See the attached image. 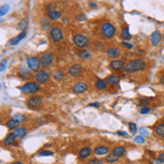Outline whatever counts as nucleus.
Listing matches in <instances>:
<instances>
[{
    "mask_svg": "<svg viewBox=\"0 0 164 164\" xmlns=\"http://www.w3.org/2000/svg\"><path fill=\"white\" fill-rule=\"evenodd\" d=\"M146 67V61L141 58H138V59L131 60L129 61L125 68H124V71L126 73H133L137 72V71H140L142 69Z\"/></svg>",
    "mask_w": 164,
    "mask_h": 164,
    "instance_id": "obj_1",
    "label": "nucleus"
},
{
    "mask_svg": "<svg viewBox=\"0 0 164 164\" xmlns=\"http://www.w3.org/2000/svg\"><path fill=\"white\" fill-rule=\"evenodd\" d=\"M125 152H126V149H125L123 146L115 147L114 149H113V151L106 156L105 161H106L107 163H115V162L118 161L119 158H122V156L125 154Z\"/></svg>",
    "mask_w": 164,
    "mask_h": 164,
    "instance_id": "obj_2",
    "label": "nucleus"
},
{
    "mask_svg": "<svg viewBox=\"0 0 164 164\" xmlns=\"http://www.w3.org/2000/svg\"><path fill=\"white\" fill-rule=\"evenodd\" d=\"M72 41H73V44L79 47V48H85L88 45H89V38H88L85 35H83V34H80V33H78V34H74L72 37Z\"/></svg>",
    "mask_w": 164,
    "mask_h": 164,
    "instance_id": "obj_3",
    "label": "nucleus"
},
{
    "mask_svg": "<svg viewBox=\"0 0 164 164\" xmlns=\"http://www.w3.org/2000/svg\"><path fill=\"white\" fill-rule=\"evenodd\" d=\"M40 84L36 82H27L24 85L20 88V90L23 94H33V93H36L37 91H40Z\"/></svg>",
    "mask_w": 164,
    "mask_h": 164,
    "instance_id": "obj_4",
    "label": "nucleus"
},
{
    "mask_svg": "<svg viewBox=\"0 0 164 164\" xmlns=\"http://www.w3.org/2000/svg\"><path fill=\"white\" fill-rule=\"evenodd\" d=\"M101 32H102V35H103L105 38H112V37H114L116 30H115V27L113 24H110V23H108V22H105V23H103L102 26H101Z\"/></svg>",
    "mask_w": 164,
    "mask_h": 164,
    "instance_id": "obj_5",
    "label": "nucleus"
},
{
    "mask_svg": "<svg viewBox=\"0 0 164 164\" xmlns=\"http://www.w3.org/2000/svg\"><path fill=\"white\" fill-rule=\"evenodd\" d=\"M49 37L50 40L55 43H59L64 40V33L63 30L58 26H53L49 31Z\"/></svg>",
    "mask_w": 164,
    "mask_h": 164,
    "instance_id": "obj_6",
    "label": "nucleus"
},
{
    "mask_svg": "<svg viewBox=\"0 0 164 164\" xmlns=\"http://www.w3.org/2000/svg\"><path fill=\"white\" fill-rule=\"evenodd\" d=\"M34 79L36 80L37 83H45L49 80V72L47 70H40V71H36L35 74H34Z\"/></svg>",
    "mask_w": 164,
    "mask_h": 164,
    "instance_id": "obj_7",
    "label": "nucleus"
},
{
    "mask_svg": "<svg viewBox=\"0 0 164 164\" xmlns=\"http://www.w3.org/2000/svg\"><path fill=\"white\" fill-rule=\"evenodd\" d=\"M26 63H27V67L30 68V70H33V71H37L40 69V66H41L40 59L37 57H34V56L27 57Z\"/></svg>",
    "mask_w": 164,
    "mask_h": 164,
    "instance_id": "obj_8",
    "label": "nucleus"
},
{
    "mask_svg": "<svg viewBox=\"0 0 164 164\" xmlns=\"http://www.w3.org/2000/svg\"><path fill=\"white\" fill-rule=\"evenodd\" d=\"M40 61H41L42 67L47 68V67H49L50 65L53 64V61H54V56L50 54V53L43 54L41 56V58H40Z\"/></svg>",
    "mask_w": 164,
    "mask_h": 164,
    "instance_id": "obj_9",
    "label": "nucleus"
},
{
    "mask_svg": "<svg viewBox=\"0 0 164 164\" xmlns=\"http://www.w3.org/2000/svg\"><path fill=\"white\" fill-rule=\"evenodd\" d=\"M26 104L28 107H33V108L38 107V106L42 104V96L35 95V96L30 97V99L26 101Z\"/></svg>",
    "mask_w": 164,
    "mask_h": 164,
    "instance_id": "obj_10",
    "label": "nucleus"
},
{
    "mask_svg": "<svg viewBox=\"0 0 164 164\" xmlns=\"http://www.w3.org/2000/svg\"><path fill=\"white\" fill-rule=\"evenodd\" d=\"M125 61L124 60H120V59H115L113 61H110V64H109V68L113 69V70H120V69H124L125 68Z\"/></svg>",
    "mask_w": 164,
    "mask_h": 164,
    "instance_id": "obj_11",
    "label": "nucleus"
},
{
    "mask_svg": "<svg viewBox=\"0 0 164 164\" xmlns=\"http://www.w3.org/2000/svg\"><path fill=\"white\" fill-rule=\"evenodd\" d=\"M81 72H82V66L79 64L72 65V66L68 69V73L70 76H72V77H77V76H79Z\"/></svg>",
    "mask_w": 164,
    "mask_h": 164,
    "instance_id": "obj_12",
    "label": "nucleus"
},
{
    "mask_svg": "<svg viewBox=\"0 0 164 164\" xmlns=\"http://www.w3.org/2000/svg\"><path fill=\"white\" fill-rule=\"evenodd\" d=\"M72 90L74 93H83V92H87L88 91V85L87 83L84 82H79V83H76L73 85Z\"/></svg>",
    "mask_w": 164,
    "mask_h": 164,
    "instance_id": "obj_13",
    "label": "nucleus"
},
{
    "mask_svg": "<svg viewBox=\"0 0 164 164\" xmlns=\"http://www.w3.org/2000/svg\"><path fill=\"white\" fill-rule=\"evenodd\" d=\"M25 35H26V32H25V31H24V32H21V33H20V34L18 35V36H14L13 38L9 40V42H8V45H9V46L17 45L19 42L21 41V40H23V38L25 37Z\"/></svg>",
    "mask_w": 164,
    "mask_h": 164,
    "instance_id": "obj_14",
    "label": "nucleus"
},
{
    "mask_svg": "<svg viewBox=\"0 0 164 164\" xmlns=\"http://www.w3.org/2000/svg\"><path fill=\"white\" fill-rule=\"evenodd\" d=\"M120 81V78L116 74H109L108 77L106 78V82L108 83L109 85H117Z\"/></svg>",
    "mask_w": 164,
    "mask_h": 164,
    "instance_id": "obj_15",
    "label": "nucleus"
},
{
    "mask_svg": "<svg viewBox=\"0 0 164 164\" xmlns=\"http://www.w3.org/2000/svg\"><path fill=\"white\" fill-rule=\"evenodd\" d=\"M108 147H106V146H97L94 149V154L95 155H104V154H107L108 153Z\"/></svg>",
    "mask_w": 164,
    "mask_h": 164,
    "instance_id": "obj_16",
    "label": "nucleus"
},
{
    "mask_svg": "<svg viewBox=\"0 0 164 164\" xmlns=\"http://www.w3.org/2000/svg\"><path fill=\"white\" fill-rule=\"evenodd\" d=\"M151 43L153 44L154 46L159 45L160 42H161V33L159 32V31H155V32H153L152 34H151Z\"/></svg>",
    "mask_w": 164,
    "mask_h": 164,
    "instance_id": "obj_17",
    "label": "nucleus"
},
{
    "mask_svg": "<svg viewBox=\"0 0 164 164\" xmlns=\"http://www.w3.org/2000/svg\"><path fill=\"white\" fill-rule=\"evenodd\" d=\"M19 125H20V122H18V120H15V119H13V118L9 119V120L6 123L7 128L10 129V130H15V129H18Z\"/></svg>",
    "mask_w": 164,
    "mask_h": 164,
    "instance_id": "obj_18",
    "label": "nucleus"
},
{
    "mask_svg": "<svg viewBox=\"0 0 164 164\" xmlns=\"http://www.w3.org/2000/svg\"><path fill=\"white\" fill-rule=\"evenodd\" d=\"M61 17V12L58 10H49L48 11V18L51 21H56V20H59Z\"/></svg>",
    "mask_w": 164,
    "mask_h": 164,
    "instance_id": "obj_19",
    "label": "nucleus"
},
{
    "mask_svg": "<svg viewBox=\"0 0 164 164\" xmlns=\"http://www.w3.org/2000/svg\"><path fill=\"white\" fill-rule=\"evenodd\" d=\"M106 54L108 57H112V58H117L119 57V55H120V50L118 48H115V47H112V48H108V49L106 50Z\"/></svg>",
    "mask_w": 164,
    "mask_h": 164,
    "instance_id": "obj_20",
    "label": "nucleus"
},
{
    "mask_svg": "<svg viewBox=\"0 0 164 164\" xmlns=\"http://www.w3.org/2000/svg\"><path fill=\"white\" fill-rule=\"evenodd\" d=\"M91 154V149L90 148H88V147H84V148H82L81 150L79 151V158L80 159H87L88 156H90Z\"/></svg>",
    "mask_w": 164,
    "mask_h": 164,
    "instance_id": "obj_21",
    "label": "nucleus"
},
{
    "mask_svg": "<svg viewBox=\"0 0 164 164\" xmlns=\"http://www.w3.org/2000/svg\"><path fill=\"white\" fill-rule=\"evenodd\" d=\"M13 133L14 136H15V138H23L27 133V129L25 127H19L18 129L14 130Z\"/></svg>",
    "mask_w": 164,
    "mask_h": 164,
    "instance_id": "obj_22",
    "label": "nucleus"
},
{
    "mask_svg": "<svg viewBox=\"0 0 164 164\" xmlns=\"http://www.w3.org/2000/svg\"><path fill=\"white\" fill-rule=\"evenodd\" d=\"M14 141H15V136H14L13 132H10V133H8L7 135V137L5 138V140H3V142H5L6 146H12L14 143Z\"/></svg>",
    "mask_w": 164,
    "mask_h": 164,
    "instance_id": "obj_23",
    "label": "nucleus"
},
{
    "mask_svg": "<svg viewBox=\"0 0 164 164\" xmlns=\"http://www.w3.org/2000/svg\"><path fill=\"white\" fill-rule=\"evenodd\" d=\"M78 57H80V58H82V59H88V58H90L91 57V51H89V50H79L77 53Z\"/></svg>",
    "mask_w": 164,
    "mask_h": 164,
    "instance_id": "obj_24",
    "label": "nucleus"
},
{
    "mask_svg": "<svg viewBox=\"0 0 164 164\" xmlns=\"http://www.w3.org/2000/svg\"><path fill=\"white\" fill-rule=\"evenodd\" d=\"M107 87V82L105 80H101V79H97L95 82V88L97 90H105Z\"/></svg>",
    "mask_w": 164,
    "mask_h": 164,
    "instance_id": "obj_25",
    "label": "nucleus"
},
{
    "mask_svg": "<svg viewBox=\"0 0 164 164\" xmlns=\"http://www.w3.org/2000/svg\"><path fill=\"white\" fill-rule=\"evenodd\" d=\"M120 36H122V38H124V40H130L131 38V34L129 33V30H128V27H125V28H123L122 30V33H120Z\"/></svg>",
    "mask_w": 164,
    "mask_h": 164,
    "instance_id": "obj_26",
    "label": "nucleus"
},
{
    "mask_svg": "<svg viewBox=\"0 0 164 164\" xmlns=\"http://www.w3.org/2000/svg\"><path fill=\"white\" fill-rule=\"evenodd\" d=\"M155 133L159 137L164 138V124H160L155 127Z\"/></svg>",
    "mask_w": 164,
    "mask_h": 164,
    "instance_id": "obj_27",
    "label": "nucleus"
},
{
    "mask_svg": "<svg viewBox=\"0 0 164 164\" xmlns=\"http://www.w3.org/2000/svg\"><path fill=\"white\" fill-rule=\"evenodd\" d=\"M27 24H28V22H27L26 19H22V20H21L18 24V30L24 32V31H25V28L27 27Z\"/></svg>",
    "mask_w": 164,
    "mask_h": 164,
    "instance_id": "obj_28",
    "label": "nucleus"
},
{
    "mask_svg": "<svg viewBox=\"0 0 164 164\" xmlns=\"http://www.w3.org/2000/svg\"><path fill=\"white\" fill-rule=\"evenodd\" d=\"M53 77H54L55 80H58V81H60V80H63V79L65 78V74L63 73V71L57 70V71H55V72H54Z\"/></svg>",
    "mask_w": 164,
    "mask_h": 164,
    "instance_id": "obj_29",
    "label": "nucleus"
},
{
    "mask_svg": "<svg viewBox=\"0 0 164 164\" xmlns=\"http://www.w3.org/2000/svg\"><path fill=\"white\" fill-rule=\"evenodd\" d=\"M40 23H41V26L43 30H47V28L49 27V21H48L46 18H42Z\"/></svg>",
    "mask_w": 164,
    "mask_h": 164,
    "instance_id": "obj_30",
    "label": "nucleus"
},
{
    "mask_svg": "<svg viewBox=\"0 0 164 164\" xmlns=\"http://www.w3.org/2000/svg\"><path fill=\"white\" fill-rule=\"evenodd\" d=\"M13 119L18 120V122H20V123H22V122L25 120V116L22 114H15V115H13Z\"/></svg>",
    "mask_w": 164,
    "mask_h": 164,
    "instance_id": "obj_31",
    "label": "nucleus"
},
{
    "mask_svg": "<svg viewBox=\"0 0 164 164\" xmlns=\"http://www.w3.org/2000/svg\"><path fill=\"white\" fill-rule=\"evenodd\" d=\"M128 128H129V131L131 132V133H136V132H137V126H136V124L129 123V124H128Z\"/></svg>",
    "mask_w": 164,
    "mask_h": 164,
    "instance_id": "obj_32",
    "label": "nucleus"
},
{
    "mask_svg": "<svg viewBox=\"0 0 164 164\" xmlns=\"http://www.w3.org/2000/svg\"><path fill=\"white\" fill-rule=\"evenodd\" d=\"M37 154L40 155V156H50V155H53V152H51V151H48V150H44V151L38 152Z\"/></svg>",
    "mask_w": 164,
    "mask_h": 164,
    "instance_id": "obj_33",
    "label": "nucleus"
},
{
    "mask_svg": "<svg viewBox=\"0 0 164 164\" xmlns=\"http://www.w3.org/2000/svg\"><path fill=\"white\" fill-rule=\"evenodd\" d=\"M8 10H9V6L8 5L2 6V7H1V11H0V15H1V17H3V15L8 12Z\"/></svg>",
    "mask_w": 164,
    "mask_h": 164,
    "instance_id": "obj_34",
    "label": "nucleus"
},
{
    "mask_svg": "<svg viewBox=\"0 0 164 164\" xmlns=\"http://www.w3.org/2000/svg\"><path fill=\"white\" fill-rule=\"evenodd\" d=\"M19 76L23 79H26V78L30 77V72L26 71V70H21V72H19Z\"/></svg>",
    "mask_w": 164,
    "mask_h": 164,
    "instance_id": "obj_35",
    "label": "nucleus"
},
{
    "mask_svg": "<svg viewBox=\"0 0 164 164\" xmlns=\"http://www.w3.org/2000/svg\"><path fill=\"white\" fill-rule=\"evenodd\" d=\"M151 110L150 107H148V106H142L141 108H140V114H148L149 112Z\"/></svg>",
    "mask_w": 164,
    "mask_h": 164,
    "instance_id": "obj_36",
    "label": "nucleus"
},
{
    "mask_svg": "<svg viewBox=\"0 0 164 164\" xmlns=\"http://www.w3.org/2000/svg\"><path fill=\"white\" fill-rule=\"evenodd\" d=\"M135 141H136V143L141 145V143H145V138H143L142 136L136 137V138H135Z\"/></svg>",
    "mask_w": 164,
    "mask_h": 164,
    "instance_id": "obj_37",
    "label": "nucleus"
},
{
    "mask_svg": "<svg viewBox=\"0 0 164 164\" xmlns=\"http://www.w3.org/2000/svg\"><path fill=\"white\" fill-rule=\"evenodd\" d=\"M88 164H103V161L101 159H93L91 161H89Z\"/></svg>",
    "mask_w": 164,
    "mask_h": 164,
    "instance_id": "obj_38",
    "label": "nucleus"
},
{
    "mask_svg": "<svg viewBox=\"0 0 164 164\" xmlns=\"http://www.w3.org/2000/svg\"><path fill=\"white\" fill-rule=\"evenodd\" d=\"M149 103V100L148 99H141V100H139V105H141V106H145Z\"/></svg>",
    "mask_w": 164,
    "mask_h": 164,
    "instance_id": "obj_39",
    "label": "nucleus"
},
{
    "mask_svg": "<svg viewBox=\"0 0 164 164\" xmlns=\"http://www.w3.org/2000/svg\"><path fill=\"white\" fill-rule=\"evenodd\" d=\"M6 66H7V60H2V61H1V67H0V70H1V71H5Z\"/></svg>",
    "mask_w": 164,
    "mask_h": 164,
    "instance_id": "obj_40",
    "label": "nucleus"
},
{
    "mask_svg": "<svg viewBox=\"0 0 164 164\" xmlns=\"http://www.w3.org/2000/svg\"><path fill=\"white\" fill-rule=\"evenodd\" d=\"M122 45H124L125 47H128L129 49H131V48H133V46H132V44H129V43H127V42H123L122 43Z\"/></svg>",
    "mask_w": 164,
    "mask_h": 164,
    "instance_id": "obj_41",
    "label": "nucleus"
},
{
    "mask_svg": "<svg viewBox=\"0 0 164 164\" xmlns=\"http://www.w3.org/2000/svg\"><path fill=\"white\" fill-rule=\"evenodd\" d=\"M151 164H163V163H162V161L160 159H153L151 161Z\"/></svg>",
    "mask_w": 164,
    "mask_h": 164,
    "instance_id": "obj_42",
    "label": "nucleus"
},
{
    "mask_svg": "<svg viewBox=\"0 0 164 164\" xmlns=\"http://www.w3.org/2000/svg\"><path fill=\"white\" fill-rule=\"evenodd\" d=\"M117 135H118V136L126 137V136H127V132H126V131H123V130H118V131H117Z\"/></svg>",
    "mask_w": 164,
    "mask_h": 164,
    "instance_id": "obj_43",
    "label": "nucleus"
},
{
    "mask_svg": "<svg viewBox=\"0 0 164 164\" xmlns=\"http://www.w3.org/2000/svg\"><path fill=\"white\" fill-rule=\"evenodd\" d=\"M140 133H141L142 136H143V135H148V130H147V129H145V128H141V129H140Z\"/></svg>",
    "mask_w": 164,
    "mask_h": 164,
    "instance_id": "obj_44",
    "label": "nucleus"
},
{
    "mask_svg": "<svg viewBox=\"0 0 164 164\" xmlns=\"http://www.w3.org/2000/svg\"><path fill=\"white\" fill-rule=\"evenodd\" d=\"M89 106H91V107H100L101 105L100 103H91V104H89Z\"/></svg>",
    "mask_w": 164,
    "mask_h": 164,
    "instance_id": "obj_45",
    "label": "nucleus"
},
{
    "mask_svg": "<svg viewBox=\"0 0 164 164\" xmlns=\"http://www.w3.org/2000/svg\"><path fill=\"white\" fill-rule=\"evenodd\" d=\"M77 19L79 20V21H82V20H84V19H85V17H84L83 14H80V15H78L77 17Z\"/></svg>",
    "mask_w": 164,
    "mask_h": 164,
    "instance_id": "obj_46",
    "label": "nucleus"
},
{
    "mask_svg": "<svg viewBox=\"0 0 164 164\" xmlns=\"http://www.w3.org/2000/svg\"><path fill=\"white\" fill-rule=\"evenodd\" d=\"M159 159L162 161V163H164V153H162V154H160Z\"/></svg>",
    "mask_w": 164,
    "mask_h": 164,
    "instance_id": "obj_47",
    "label": "nucleus"
},
{
    "mask_svg": "<svg viewBox=\"0 0 164 164\" xmlns=\"http://www.w3.org/2000/svg\"><path fill=\"white\" fill-rule=\"evenodd\" d=\"M90 7H91V8H96V3H94V2H90Z\"/></svg>",
    "mask_w": 164,
    "mask_h": 164,
    "instance_id": "obj_48",
    "label": "nucleus"
},
{
    "mask_svg": "<svg viewBox=\"0 0 164 164\" xmlns=\"http://www.w3.org/2000/svg\"><path fill=\"white\" fill-rule=\"evenodd\" d=\"M161 83H162V84L164 85V74L162 76V77H161Z\"/></svg>",
    "mask_w": 164,
    "mask_h": 164,
    "instance_id": "obj_49",
    "label": "nucleus"
},
{
    "mask_svg": "<svg viewBox=\"0 0 164 164\" xmlns=\"http://www.w3.org/2000/svg\"><path fill=\"white\" fill-rule=\"evenodd\" d=\"M12 164H23L22 162H13Z\"/></svg>",
    "mask_w": 164,
    "mask_h": 164,
    "instance_id": "obj_50",
    "label": "nucleus"
}]
</instances>
